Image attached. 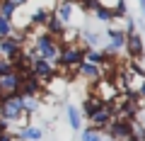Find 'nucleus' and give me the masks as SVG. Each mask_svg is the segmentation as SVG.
Instances as JSON below:
<instances>
[{"label": "nucleus", "instance_id": "nucleus-2", "mask_svg": "<svg viewBox=\"0 0 145 141\" xmlns=\"http://www.w3.org/2000/svg\"><path fill=\"white\" fill-rule=\"evenodd\" d=\"M0 119L7 124H29L24 115V97L22 95H10L0 100Z\"/></svg>", "mask_w": 145, "mask_h": 141}, {"label": "nucleus", "instance_id": "nucleus-4", "mask_svg": "<svg viewBox=\"0 0 145 141\" xmlns=\"http://www.w3.org/2000/svg\"><path fill=\"white\" fill-rule=\"evenodd\" d=\"M114 112H116L114 102H104L102 107L89 117V126L97 129V131H106V126L111 124V119H114Z\"/></svg>", "mask_w": 145, "mask_h": 141}, {"label": "nucleus", "instance_id": "nucleus-17", "mask_svg": "<svg viewBox=\"0 0 145 141\" xmlns=\"http://www.w3.org/2000/svg\"><path fill=\"white\" fill-rule=\"evenodd\" d=\"M111 15H114V22L128 17V5H126V0H116L114 7H111Z\"/></svg>", "mask_w": 145, "mask_h": 141}, {"label": "nucleus", "instance_id": "nucleus-9", "mask_svg": "<svg viewBox=\"0 0 145 141\" xmlns=\"http://www.w3.org/2000/svg\"><path fill=\"white\" fill-rule=\"evenodd\" d=\"M44 90V83L34 75H22V85H20V95L22 97H39Z\"/></svg>", "mask_w": 145, "mask_h": 141}, {"label": "nucleus", "instance_id": "nucleus-25", "mask_svg": "<svg viewBox=\"0 0 145 141\" xmlns=\"http://www.w3.org/2000/svg\"><path fill=\"white\" fill-rule=\"evenodd\" d=\"M135 122H140V124L145 126V115H140V119H135Z\"/></svg>", "mask_w": 145, "mask_h": 141}, {"label": "nucleus", "instance_id": "nucleus-12", "mask_svg": "<svg viewBox=\"0 0 145 141\" xmlns=\"http://www.w3.org/2000/svg\"><path fill=\"white\" fill-rule=\"evenodd\" d=\"M15 139H20V141H41L44 139V129L39 124H24V126L17 129Z\"/></svg>", "mask_w": 145, "mask_h": 141}, {"label": "nucleus", "instance_id": "nucleus-20", "mask_svg": "<svg viewBox=\"0 0 145 141\" xmlns=\"http://www.w3.org/2000/svg\"><path fill=\"white\" fill-rule=\"evenodd\" d=\"M39 112V97H24V115L31 117Z\"/></svg>", "mask_w": 145, "mask_h": 141}, {"label": "nucleus", "instance_id": "nucleus-13", "mask_svg": "<svg viewBox=\"0 0 145 141\" xmlns=\"http://www.w3.org/2000/svg\"><path fill=\"white\" fill-rule=\"evenodd\" d=\"M78 75H82V78H87V80H102V68L94 66V63L82 61L78 66Z\"/></svg>", "mask_w": 145, "mask_h": 141}, {"label": "nucleus", "instance_id": "nucleus-19", "mask_svg": "<svg viewBox=\"0 0 145 141\" xmlns=\"http://www.w3.org/2000/svg\"><path fill=\"white\" fill-rule=\"evenodd\" d=\"M80 141H104V136H102V131L92 129V126H85L80 131Z\"/></svg>", "mask_w": 145, "mask_h": 141}, {"label": "nucleus", "instance_id": "nucleus-24", "mask_svg": "<svg viewBox=\"0 0 145 141\" xmlns=\"http://www.w3.org/2000/svg\"><path fill=\"white\" fill-rule=\"evenodd\" d=\"M138 5H140V12H143V20H145V0H138Z\"/></svg>", "mask_w": 145, "mask_h": 141}, {"label": "nucleus", "instance_id": "nucleus-16", "mask_svg": "<svg viewBox=\"0 0 145 141\" xmlns=\"http://www.w3.org/2000/svg\"><path fill=\"white\" fill-rule=\"evenodd\" d=\"M102 105H104V100H99V97H87V100L82 102V112H80V115H85V117L89 119V117H92Z\"/></svg>", "mask_w": 145, "mask_h": 141}, {"label": "nucleus", "instance_id": "nucleus-14", "mask_svg": "<svg viewBox=\"0 0 145 141\" xmlns=\"http://www.w3.org/2000/svg\"><path fill=\"white\" fill-rule=\"evenodd\" d=\"M65 117H68V124H70L72 131L82 129V115H80L78 105H68V107H65Z\"/></svg>", "mask_w": 145, "mask_h": 141}, {"label": "nucleus", "instance_id": "nucleus-6", "mask_svg": "<svg viewBox=\"0 0 145 141\" xmlns=\"http://www.w3.org/2000/svg\"><path fill=\"white\" fill-rule=\"evenodd\" d=\"M131 129H133V122H128V119H116V117H114L111 124L106 126L109 141H128Z\"/></svg>", "mask_w": 145, "mask_h": 141}, {"label": "nucleus", "instance_id": "nucleus-11", "mask_svg": "<svg viewBox=\"0 0 145 141\" xmlns=\"http://www.w3.org/2000/svg\"><path fill=\"white\" fill-rule=\"evenodd\" d=\"M56 17L63 22V24H72V15H75V0H58L56 3Z\"/></svg>", "mask_w": 145, "mask_h": 141}, {"label": "nucleus", "instance_id": "nucleus-7", "mask_svg": "<svg viewBox=\"0 0 145 141\" xmlns=\"http://www.w3.org/2000/svg\"><path fill=\"white\" fill-rule=\"evenodd\" d=\"M31 75H34V78H39L41 83H48V80L56 78V66L36 56L34 61H31Z\"/></svg>", "mask_w": 145, "mask_h": 141}, {"label": "nucleus", "instance_id": "nucleus-10", "mask_svg": "<svg viewBox=\"0 0 145 141\" xmlns=\"http://www.w3.org/2000/svg\"><path fill=\"white\" fill-rule=\"evenodd\" d=\"M20 85H22V73H10L5 75V78H0V90H3V95L5 97H10V95H20Z\"/></svg>", "mask_w": 145, "mask_h": 141}, {"label": "nucleus", "instance_id": "nucleus-18", "mask_svg": "<svg viewBox=\"0 0 145 141\" xmlns=\"http://www.w3.org/2000/svg\"><path fill=\"white\" fill-rule=\"evenodd\" d=\"M94 17H97L99 22H104V24H111V22H114L111 10H109V7H104V5H97V7H94Z\"/></svg>", "mask_w": 145, "mask_h": 141}, {"label": "nucleus", "instance_id": "nucleus-8", "mask_svg": "<svg viewBox=\"0 0 145 141\" xmlns=\"http://www.w3.org/2000/svg\"><path fill=\"white\" fill-rule=\"evenodd\" d=\"M20 51H22V42L15 39L12 34L5 37V39H0V58L3 61H12L15 56H20Z\"/></svg>", "mask_w": 145, "mask_h": 141}, {"label": "nucleus", "instance_id": "nucleus-1", "mask_svg": "<svg viewBox=\"0 0 145 141\" xmlns=\"http://www.w3.org/2000/svg\"><path fill=\"white\" fill-rule=\"evenodd\" d=\"M29 39H31L29 44L34 46L36 56L56 66L58 54H61V42L56 37H51V34H46V32H31V29H29Z\"/></svg>", "mask_w": 145, "mask_h": 141}, {"label": "nucleus", "instance_id": "nucleus-3", "mask_svg": "<svg viewBox=\"0 0 145 141\" xmlns=\"http://www.w3.org/2000/svg\"><path fill=\"white\" fill-rule=\"evenodd\" d=\"M85 49L87 46H82V44H61V54H58L56 66H61L63 71L78 68L85 61Z\"/></svg>", "mask_w": 145, "mask_h": 141}, {"label": "nucleus", "instance_id": "nucleus-26", "mask_svg": "<svg viewBox=\"0 0 145 141\" xmlns=\"http://www.w3.org/2000/svg\"><path fill=\"white\" fill-rule=\"evenodd\" d=\"M3 97H5V95H3V90H0V100H3Z\"/></svg>", "mask_w": 145, "mask_h": 141}, {"label": "nucleus", "instance_id": "nucleus-15", "mask_svg": "<svg viewBox=\"0 0 145 141\" xmlns=\"http://www.w3.org/2000/svg\"><path fill=\"white\" fill-rule=\"evenodd\" d=\"M85 61L102 68L106 63V54H104V49H85Z\"/></svg>", "mask_w": 145, "mask_h": 141}, {"label": "nucleus", "instance_id": "nucleus-5", "mask_svg": "<svg viewBox=\"0 0 145 141\" xmlns=\"http://www.w3.org/2000/svg\"><path fill=\"white\" fill-rule=\"evenodd\" d=\"M123 51L128 54L131 61H143L145 58V44H143V37L138 32H126V46Z\"/></svg>", "mask_w": 145, "mask_h": 141}, {"label": "nucleus", "instance_id": "nucleus-22", "mask_svg": "<svg viewBox=\"0 0 145 141\" xmlns=\"http://www.w3.org/2000/svg\"><path fill=\"white\" fill-rule=\"evenodd\" d=\"M135 95H138V97H140V100L145 102V80L140 83V88H138V93H135Z\"/></svg>", "mask_w": 145, "mask_h": 141}, {"label": "nucleus", "instance_id": "nucleus-21", "mask_svg": "<svg viewBox=\"0 0 145 141\" xmlns=\"http://www.w3.org/2000/svg\"><path fill=\"white\" fill-rule=\"evenodd\" d=\"M10 34H12V22H10V20H5V17L0 15V39L10 37Z\"/></svg>", "mask_w": 145, "mask_h": 141}, {"label": "nucleus", "instance_id": "nucleus-23", "mask_svg": "<svg viewBox=\"0 0 145 141\" xmlns=\"http://www.w3.org/2000/svg\"><path fill=\"white\" fill-rule=\"evenodd\" d=\"M10 3H12V5L17 7V10H20V7H24L27 3H29V0H10Z\"/></svg>", "mask_w": 145, "mask_h": 141}]
</instances>
